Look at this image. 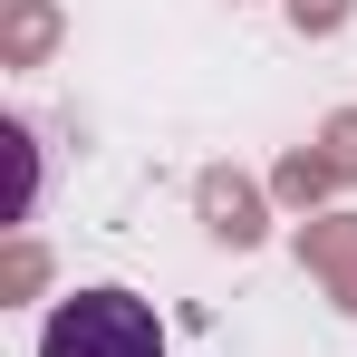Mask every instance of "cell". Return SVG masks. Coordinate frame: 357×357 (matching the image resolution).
Returning <instances> with one entry per match:
<instances>
[{
    "label": "cell",
    "mask_w": 357,
    "mask_h": 357,
    "mask_svg": "<svg viewBox=\"0 0 357 357\" xmlns=\"http://www.w3.org/2000/svg\"><path fill=\"white\" fill-rule=\"evenodd\" d=\"M39 357H165V319L135 290H77L49 309Z\"/></svg>",
    "instance_id": "6da1fadb"
},
{
    "label": "cell",
    "mask_w": 357,
    "mask_h": 357,
    "mask_svg": "<svg viewBox=\"0 0 357 357\" xmlns=\"http://www.w3.org/2000/svg\"><path fill=\"white\" fill-rule=\"evenodd\" d=\"M213 232H222V241H251V232H261V222H251V193H241V183H213Z\"/></svg>",
    "instance_id": "7a4b0ae2"
},
{
    "label": "cell",
    "mask_w": 357,
    "mask_h": 357,
    "mask_svg": "<svg viewBox=\"0 0 357 357\" xmlns=\"http://www.w3.org/2000/svg\"><path fill=\"white\" fill-rule=\"evenodd\" d=\"M29 49H49V10H39V0H20V59H29Z\"/></svg>",
    "instance_id": "3957f363"
},
{
    "label": "cell",
    "mask_w": 357,
    "mask_h": 357,
    "mask_svg": "<svg viewBox=\"0 0 357 357\" xmlns=\"http://www.w3.org/2000/svg\"><path fill=\"white\" fill-rule=\"evenodd\" d=\"M299 20H309V29H328V20H338V0H290Z\"/></svg>",
    "instance_id": "277c9868"
}]
</instances>
